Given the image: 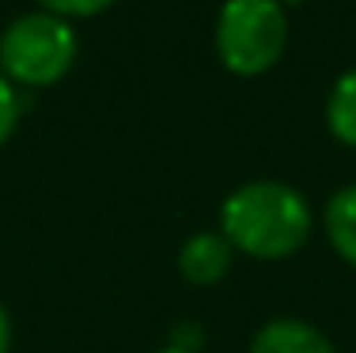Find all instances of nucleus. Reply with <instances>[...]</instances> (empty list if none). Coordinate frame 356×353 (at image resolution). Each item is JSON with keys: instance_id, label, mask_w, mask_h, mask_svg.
I'll return each instance as SVG.
<instances>
[{"instance_id": "1", "label": "nucleus", "mask_w": 356, "mask_h": 353, "mask_svg": "<svg viewBox=\"0 0 356 353\" xmlns=\"http://www.w3.org/2000/svg\"><path fill=\"white\" fill-rule=\"evenodd\" d=\"M220 232L239 255L281 262L292 258L311 235V205L296 187L254 179L235 187L220 205Z\"/></svg>"}, {"instance_id": "2", "label": "nucleus", "mask_w": 356, "mask_h": 353, "mask_svg": "<svg viewBox=\"0 0 356 353\" xmlns=\"http://www.w3.org/2000/svg\"><path fill=\"white\" fill-rule=\"evenodd\" d=\"M213 38L227 72L261 77L288 46V8L281 0H224Z\"/></svg>"}, {"instance_id": "3", "label": "nucleus", "mask_w": 356, "mask_h": 353, "mask_svg": "<svg viewBox=\"0 0 356 353\" xmlns=\"http://www.w3.org/2000/svg\"><path fill=\"white\" fill-rule=\"evenodd\" d=\"M76 65V31L49 12H23L0 35V72L15 88L57 84Z\"/></svg>"}, {"instance_id": "4", "label": "nucleus", "mask_w": 356, "mask_h": 353, "mask_svg": "<svg viewBox=\"0 0 356 353\" xmlns=\"http://www.w3.org/2000/svg\"><path fill=\"white\" fill-rule=\"evenodd\" d=\"M235 247L224 240V232H193L190 240L178 247V274L190 285L205 289V285L224 281L232 270Z\"/></svg>"}, {"instance_id": "5", "label": "nucleus", "mask_w": 356, "mask_h": 353, "mask_svg": "<svg viewBox=\"0 0 356 353\" xmlns=\"http://www.w3.org/2000/svg\"><path fill=\"white\" fill-rule=\"evenodd\" d=\"M250 353H334V346L318 327L303 323L296 315H281L258 327Z\"/></svg>"}, {"instance_id": "6", "label": "nucleus", "mask_w": 356, "mask_h": 353, "mask_svg": "<svg viewBox=\"0 0 356 353\" xmlns=\"http://www.w3.org/2000/svg\"><path fill=\"white\" fill-rule=\"evenodd\" d=\"M322 224H326L330 247H334L349 266H356V182L341 187L334 198L326 201Z\"/></svg>"}, {"instance_id": "7", "label": "nucleus", "mask_w": 356, "mask_h": 353, "mask_svg": "<svg viewBox=\"0 0 356 353\" xmlns=\"http://www.w3.org/2000/svg\"><path fill=\"white\" fill-rule=\"evenodd\" d=\"M326 125L341 145L356 148V69H345L326 95Z\"/></svg>"}, {"instance_id": "8", "label": "nucleus", "mask_w": 356, "mask_h": 353, "mask_svg": "<svg viewBox=\"0 0 356 353\" xmlns=\"http://www.w3.org/2000/svg\"><path fill=\"white\" fill-rule=\"evenodd\" d=\"M38 12H49L57 15V19H91V15L106 12L110 4H118V0H35Z\"/></svg>"}, {"instance_id": "9", "label": "nucleus", "mask_w": 356, "mask_h": 353, "mask_svg": "<svg viewBox=\"0 0 356 353\" xmlns=\"http://www.w3.org/2000/svg\"><path fill=\"white\" fill-rule=\"evenodd\" d=\"M19 114H23V99H19V88L0 72V145L15 133L19 125Z\"/></svg>"}, {"instance_id": "10", "label": "nucleus", "mask_w": 356, "mask_h": 353, "mask_svg": "<svg viewBox=\"0 0 356 353\" xmlns=\"http://www.w3.org/2000/svg\"><path fill=\"white\" fill-rule=\"evenodd\" d=\"M0 353H12V319L4 304H0Z\"/></svg>"}, {"instance_id": "11", "label": "nucleus", "mask_w": 356, "mask_h": 353, "mask_svg": "<svg viewBox=\"0 0 356 353\" xmlns=\"http://www.w3.org/2000/svg\"><path fill=\"white\" fill-rule=\"evenodd\" d=\"M156 353H193V350H182V346H167V350H156Z\"/></svg>"}, {"instance_id": "12", "label": "nucleus", "mask_w": 356, "mask_h": 353, "mask_svg": "<svg viewBox=\"0 0 356 353\" xmlns=\"http://www.w3.org/2000/svg\"><path fill=\"white\" fill-rule=\"evenodd\" d=\"M281 4H284V8H288V0H281Z\"/></svg>"}]
</instances>
